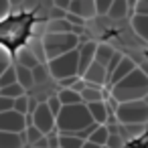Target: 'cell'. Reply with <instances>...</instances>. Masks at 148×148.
<instances>
[{"mask_svg": "<svg viewBox=\"0 0 148 148\" xmlns=\"http://www.w3.org/2000/svg\"><path fill=\"white\" fill-rule=\"evenodd\" d=\"M148 93V73L140 67H134L126 77H122L118 83L110 87V97L120 101L130 99H142Z\"/></svg>", "mask_w": 148, "mask_h": 148, "instance_id": "cell-1", "label": "cell"}, {"mask_svg": "<svg viewBox=\"0 0 148 148\" xmlns=\"http://www.w3.org/2000/svg\"><path fill=\"white\" fill-rule=\"evenodd\" d=\"M89 124H93L91 116H89V110L87 106L81 101V103H69V106H63L61 112L57 114L55 118V128L57 132H81L83 128H87Z\"/></svg>", "mask_w": 148, "mask_h": 148, "instance_id": "cell-2", "label": "cell"}, {"mask_svg": "<svg viewBox=\"0 0 148 148\" xmlns=\"http://www.w3.org/2000/svg\"><path fill=\"white\" fill-rule=\"evenodd\" d=\"M118 124H148V103L144 99L120 101L114 110Z\"/></svg>", "mask_w": 148, "mask_h": 148, "instance_id": "cell-3", "label": "cell"}, {"mask_svg": "<svg viewBox=\"0 0 148 148\" xmlns=\"http://www.w3.org/2000/svg\"><path fill=\"white\" fill-rule=\"evenodd\" d=\"M43 45L47 53V61L63 55L67 51H73L79 47V37L75 33H45L43 35Z\"/></svg>", "mask_w": 148, "mask_h": 148, "instance_id": "cell-4", "label": "cell"}, {"mask_svg": "<svg viewBox=\"0 0 148 148\" xmlns=\"http://www.w3.org/2000/svg\"><path fill=\"white\" fill-rule=\"evenodd\" d=\"M77 49L73 51H67L63 55H57L53 59L47 61V69H49V75L55 77L57 81L63 79V77H69V75H77Z\"/></svg>", "mask_w": 148, "mask_h": 148, "instance_id": "cell-5", "label": "cell"}, {"mask_svg": "<svg viewBox=\"0 0 148 148\" xmlns=\"http://www.w3.org/2000/svg\"><path fill=\"white\" fill-rule=\"evenodd\" d=\"M27 122L37 126L43 134H49L55 130V116L51 114V110L47 108V103H37V108L33 110V114L27 116Z\"/></svg>", "mask_w": 148, "mask_h": 148, "instance_id": "cell-6", "label": "cell"}, {"mask_svg": "<svg viewBox=\"0 0 148 148\" xmlns=\"http://www.w3.org/2000/svg\"><path fill=\"white\" fill-rule=\"evenodd\" d=\"M29 126L27 116L8 110V112H0V130L2 132H25Z\"/></svg>", "mask_w": 148, "mask_h": 148, "instance_id": "cell-7", "label": "cell"}, {"mask_svg": "<svg viewBox=\"0 0 148 148\" xmlns=\"http://www.w3.org/2000/svg\"><path fill=\"white\" fill-rule=\"evenodd\" d=\"M95 47H97V43H93V41H83V43H79V47H77V75L81 77L83 75V71L91 65V61L95 59Z\"/></svg>", "mask_w": 148, "mask_h": 148, "instance_id": "cell-8", "label": "cell"}, {"mask_svg": "<svg viewBox=\"0 0 148 148\" xmlns=\"http://www.w3.org/2000/svg\"><path fill=\"white\" fill-rule=\"evenodd\" d=\"M67 12L77 14L83 21H91V18L97 16V10H95V2H93V0H71Z\"/></svg>", "mask_w": 148, "mask_h": 148, "instance_id": "cell-9", "label": "cell"}, {"mask_svg": "<svg viewBox=\"0 0 148 148\" xmlns=\"http://www.w3.org/2000/svg\"><path fill=\"white\" fill-rule=\"evenodd\" d=\"M83 81L85 83H95V85H106L108 83V71L101 63L97 61H91V65L83 71Z\"/></svg>", "mask_w": 148, "mask_h": 148, "instance_id": "cell-10", "label": "cell"}, {"mask_svg": "<svg viewBox=\"0 0 148 148\" xmlns=\"http://www.w3.org/2000/svg\"><path fill=\"white\" fill-rule=\"evenodd\" d=\"M27 134L25 132H2L0 130V148H25Z\"/></svg>", "mask_w": 148, "mask_h": 148, "instance_id": "cell-11", "label": "cell"}, {"mask_svg": "<svg viewBox=\"0 0 148 148\" xmlns=\"http://www.w3.org/2000/svg\"><path fill=\"white\" fill-rule=\"evenodd\" d=\"M134 67H136V63H134L130 57H126V55H124V57L120 59V63L116 65V69L110 73V77H108V85L112 87L114 83H118V81H120L122 77H126V75H128Z\"/></svg>", "mask_w": 148, "mask_h": 148, "instance_id": "cell-12", "label": "cell"}, {"mask_svg": "<svg viewBox=\"0 0 148 148\" xmlns=\"http://www.w3.org/2000/svg\"><path fill=\"white\" fill-rule=\"evenodd\" d=\"M87 110H89V116L95 124H106L108 118H110V108H108V101L99 99V101H89L85 103Z\"/></svg>", "mask_w": 148, "mask_h": 148, "instance_id": "cell-13", "label": "cell"}, {"mask_svg": "<svg viewBox=\"0 0 148 148\" xmlns=\"http://www.w3.org/2000/svg\"><path fill=\"white\" fill-rule=\"evenodd\" d=\"M79 95H81V101H83V103H89V101H99V99H103L106 95H110V91H103V85L85 83L83 89L79 91Z\"/></svg>", "mask_w": 148, "mask_h": 148, "instance_id": "cell-14", "label": "cell"}, {"mask_svg": "<svg viewBox=\"0 0 148 148\" xmlns=\"http://www.w3.org/2000/svg\"><path fill=\"white\" fill-rule=\"evenodd\" d=\"M14 61H16V65H23V67H29V69H35L37 65H41V63L37 61V57L29 51L27 45H21V47L14 51Z\"/></svg>", "mask_w": 148, "mask_h": 148, "instance_id": "cell-15", "label": "cell"}, {"mask_svg": "<svg viewBox=\"0 0 148 148\" xmlns=\"http://www.w3.org/2000/svg\"><path fill=\"white\" fill-rule=\"evenodd\" d=\"M27 47H29V51L37 57V61L41 63V65H47V53H45V45H43V37H29L27 39V43H25Z\"/></svg>", "mask_w": 148, "mask_h": 148, "instance_id": "cell-16", "label": "cell"}, {"mask_svg": "<svg viewBox=\"0 0 148 148\" xmlns=\"http://www.w3.org/2000/svg\"><path fill=\"white\" fill-rule=\"evenodd\" d=\"M130 12V4H128V0H114V2L110 4V8H108V16L112 18V21H122L126 14Z\"/></svg>", "mask_w": 148, "mask_h": 148, "instance_id": "cell-17", "label": "cell"}, {"mask_svg": "<svg viewBox=\"0 0 148 148\" xmlns=\"http://www.w3.org/2000/svg\"><path fill=\"white\" fill-rule=\"evenodd\" d=\"M132 29H134V33L144 43H148V14H136L134 12V16H132Z\"/></svg>", "mask_w": 148, "mask_h": 148, "instance_id": "cell-18", "label": "cell"}, {"mask_svg": "<svg viewBox=\"0 0 148 148\" xmlns=\"http://www.w3.org/2000/svg\"><path fill=\"white\" fill-rule=\"evenodd\" d=\"M14 69H16V83H18L21 87H25L27 91H29L31 87H35L33 69H29V67H23V65H14Z\"/></svg>", "mask_w": 148, "mask_h": 148, "instance_id": "cell-19", "label": "cell"}, {"mask_svg": "<svg viewBox=\"0 0 148 148\" xmlns=\"http://www.w3.org/2000/svg\"><path fill=\"white\" fill-rule=\"evenodd\" d=\"M120 132L126 140H138L146 134V124H120Z\"/></svg>", "mask_w": 148, "mask_h": 148, "instance_id": "cell-20", "label": "cell"}, {"mask_svg": "<svg viewBox=\"0 0 148 148\" xmlns=\"http://www.w3.org/2000/svg\"><path fill=\"white\" fill-rule=\"evenodd\" d=\"M108 136H110L108 124H95V128L89 132V136H87L85 140H89V142H93V144H97V146H103L106 140H108Z\"/></svg>", "mask_w": 148, "mask_h": 148, "instance_id": "cell-21", "label": "cell"}, {"mask_svg": "<svg viewBox=\"0 0 148 148\" xmlns=\"http://www.w3.org/2000/svg\"><path fill=\"white\" fill-rule=\"evenodd\" d=\"M116 53V49L112 47V45H108V43H97V47H95V59L93 61H97V63H101L103 67L110 63V59H112V55Z\"/></svg>", "mask_w": 148, "mask_h": 148, "instance_id": "cell-22", "label": "cell"}, {"mask_svg": "<svg viewBox=\"0 0 148 148\" xmlns=\"http://www.w3.org/2000/svg\"><path fill=\"white\" fill-rule=\"evenodd\" d=\"M73 25L67 18H49L47 21V33H71Z\"/></svg>", "mask_w": 148, "mask_h": 148, "instance_id": "cell-23", "label": "cell"}, {"mask_svg": "<svg viewBox=\"0 0 148 148\" xmlns=\"http://www.w3.org/2000/svg\"><path fill=\"white\" fill-rule=\"evenodd\" d=\"M83 138H79L73 132H59V146L61 148H81Z\"/></svg>", "mask_w": 148, "mask_h": 148, "instance_id": "cell-24", "label": "cell"}, {"mask_svg": "<svg viewBox=\"0 0 148 148\" xmlns=\"http://www.w3.org/2000/svg\"><path fill=\"white\" fill-rule=\"evenodd\" d=\"M57 97H59V101H61L63 106H69V103H81L79 91H75V89H71V87H61L59 93H57Z\"/></svg>", "mask_w": 148, "mask_h": 148, "instance_id": "cell-25", "label": "cell"}, {"mask_svg": "<svg viewBox=\"0 0 148 148\" xmlns=\"http://www.w3.org/2000/svg\"><path fill=\"white\" fill-rule=\"evenodd\" d=\"M29 103H31V97H29L27 93H23V95L14 97V101H12V110L18 112V114H23V116H29Z\"/></svg>", "mask_w": 148, "mask_h": 148, "instance_id": "cell-26", "label": "cell"}, {"mask_svg": "<svg viewBox=\"0 0 148 148\" xmlns=\"http://www.w3.org/2000/svg\"><path fill=\"white\" fill-rule=\"evenodd\" d=\"M23 93H27V89H25V87H21L18 83H10V85L0 87V95L10 97V99H14V97H18V95H23Z\"/></svg>", "mask_w": 148, "mask_h": 148, "instance_id": "cell-27", "label": "cell"}, {"mask_svg": "<svg viewBox=\"0 0 148 148\" xmlns=\"http://www.w3.org/2000/svg\"><path fill=\"white\" fill-rule=\"evenodd\" d=\"M10 83H16V69H14V65H8L2 73H0V87L10 85Z\"/></svg>", "mask_w": 148, "mask_h": 148, "instance_id": "cell-28", "label": "cell"}, {"mask_svg": "<svg viewBox=\"0 0 148 148\" xmlns=\"http://www.w3.org/2000/svg\"><path fill=\"white\" fill-rule=\"evenodd\" d=\"M49 77H51V75H49L47 65H37V67L33 69V79H35V85H37V83H45Z\"/></svg>", "mask_w": 148, "mask_h": 148, "instance_id": "cell-29", "label": "cell"}, {"mask_svg": "<svg viewBox=\"0 0 148 148\" xmlns=\"http://www.w3.org/2000/svg\"><path fill=\"white\" fill-rule=\"evenodd\" d=\"M25 134H27V142H29V144H35L37 140H41V138L45 136V134H43L37 126H33V124H29V126H27Z\"/></svg>", "mask_w": 148, "mask_h": 148, "instance_id": "cell-30", "label": "cell"}, {"mask_svg": "<svg viewBox=\"0 0 148 148\" xmlns=\"http://www.w3.org/2000/svg\"><path fill=\"white\" fill-rule=\"evenodd\" d=\"M8 65H12V55L4 45H0V73H2Z\"/></svg>", "mask_w": 148, "mask_h": 148, "instance_id": "cell-31", "label": "cell"}, {"mask_svg": "<svg viewBox=\"0 0 148 148\" xmlns=\"http://www.w3.org/2000/svg\"><path fill=\"white\" fill-rule=\"evenodd\" d=\"M47 33V21H35L31 25V35L33 37H43Z\"/></svg>", "mask_w": 148, "mask_h": 148, "instance_id": "cell-32", "label": "cell"}, {"mask_svg": "<svg viewBox=\"0 0 148 148\" xmlns=\"http://www.w3.org/2000/svg\"><path fill=\"white\" fill-rule=\"evenodd\" d=\"M45 103H47V108L51 110V114L57 118V114H59V112H61V108H63V103L59 101V97H57V95H51V97H49Z\"/></svg>", "mask_w": 148, "mask_h": 148, "instance_id": "cell-33", "label": "cell"}, {"mask_svg": "<svg viewBox=\"0 0 148 148\" xmlns=\"http://www.w3.org/2000/svg\"><path fill=\"white\" fill-rule=\"evenodd\" d=\"M45 140H47V148H57L59 146V132H57V128L53 132L45 134Z\"/></svg>", "mask_w": 148, "mask_h": 148, "instance_id": "cell-34", "label": "cell"}, {"mask_svg": "<svg viewBox=\"0 0 148 148\" xmlns=\"http://www.w3.org/2000/svg\"><path fill=\"white\" fill-rule=\"evenodd\" d=\"M93 2H95V10H97V14L103 16V14L108 12V8H110V4L114 2V0H93Z\"/></svg>", "mask_w": 148, "mask_h": 148, "instance_id": "cell-35", "label": "cell"}, {"mask_svg": "<svg viewBox=\"0 0 148 148\" xmlns=\"http://www.w3.org/2000/svg\"><path fill=\"white\" fill-rule=\"evenodd\" d=\"M10 12H12L10 2H8V0H0V23H2V21H6Z\"/></svg>", "mask_w": 148, "mask_h": 148, "instance_id": "cell-36", "label": "cell"}, {"mask_svg": "<svg viewBox=\"0 0 148 148\" xmlns=\"http://www.w3.org/2000/svg\"><path fill=\"white\" fill-rule=\"evenodd\" d=\"M122 57H124V55H122L120 51H116V53L112 55V59H110V63L106 65V71H108V77H110V73H112V71L116 69V65L120 63V59H122Z\"/></svg>", "mask_w": 148, "mask_h": 148, "instance_id": "cell-37", "label": "cell"}, {"mask_svg": "<svg viewBox=\"0 0 148 148\" xmlns=\"http://www.w3.org/2000/svg\"><path fill=\"white\" fill-rule=\"evenodd\" d=\"M134 12L136 14H148V0H138L134 4Z\"/></svg>", "mask_w": 148, "mask_h": 148, "instance_id": "cell-38", "label": "cell"}, {"mask_svg": "<svg viewBox=\"0 0 148 148\" xmlns=\"http://www.w3.org/2000/svg\"><path fill=\"white\" fill-rule=\"evenodd\" d=\"M65 18H67L71 25H75V27H83V25H85V21H83L81 16L73 14V12H65Z\"/></svg>", "mask_w": 148, "mask_h": 148, "instance_id": "cell-39", "label": "cell"}, {"mask_svg": "<svg viewBox=\"0 0 148 148\" xmlns=\"http://www.w3.org/2000/svg\"><path fill=\"white\" fill-rule=\"evenodd\" d=\"M12 101H14V99L0 95V112H8V110H12Z\"/></svg>", "mask_w": 148, "mask_h": 148, "instance_id": "cell-40", "label": "cell"}, {"mask_svg": "<svg viewBox=\"0 0 148 148\" xmlns=\"http://www.w3.org/2000/svg\"><path fill=\"white\" fill-rule=\"evenodd\" d=\"M37 4H39V0H23V8H25V12H31V10H35L37 8Z\"/></svg>", "mask_w": 148, "mask_h": 148, "instance_id": "cell-41", "label": "cell"}, {"mask_svg": "<svg viewBox=\"0 0 148 148\" xmlns=\"http://www.w3.org/2000/svg\"><path fill=\"white\" fill-rule=\"evenodd\" d=\"M51 2H53V6H57V8H61V10H67L71 0H51Z\"/></svg>", "mask_w": 148, "mask_h": 148, "instance_id": "cell-42", "label": "cell"}, {"mask_svg": "<svg viewBox=\"0 0 148 148\" xmlns=\"http://www.w3.org/2000/svg\"><path fill=\"white\" fill-rule=\"evenodd\" d=\"M65 12L67 10H61V8H53V12H51V18H65Z\"/></svg>", "mask_w": 148, "mask_h": 148, "instance_id": "cell-43", "label": "cell"}, {"mask_svg": "<svg viewBox=\"0 0 148 148\" xmlns=\"http://www.w3.org/2000/svg\"><path fill=\"white\" fill-rule=\"evenodd\" d=\"M81 148H99V146H97V144H93V142H89V140H83Z\"/></svg>", "mask_w": 148, "mask_h": 148, "instance_id": "cell-44", "label": "cell"}, {"mask_svg": "<svg viewBox=\"0 0 148 148\" xmlns=\"http://www.w3.org/2000/svg\"><path fill=\"white\" fill-rule=\"evenodd\" d=\"M10 2V8H14V6H21L23 4V0H8Z\"/></svg>", "mask_w": 148, "mask_h": 148, "instance_id": "cell-45", "label": "cell"}, {"mask_svg": "<svg viewBox=\"0 0 148 148\" xmlns=\"http://www.w3.org/2000/svg\"><path fill=\"white\" fill-rule=\"evenodd\" d=\"M142 99H144V101H146V103H148V93H146V95H144V97H142Z\"/></svg>", "mask_w": 148, "mask_h": 148, "instance_id": "cell-46", "label": "cell"}, {"mask_svg": "<svg viewBox=\"0 0 148 148\" xmlns=\"http://www.w3.org/2000/svg\"><path fill=\"white\" fill-rule=\"evenodd\" d=\"M99 148H110V146H106V144H103V146H99Z\"/></svg>", "mask_w": 148, "mask_h": 148, "instance_id": "cell-47", "label": "cell"}, {"mask_svg": "<svg viewBox=\"0 0 148 148\" xmlns=\"http://www.w3.org/2000/svg\"><path fill=\"white\" fill-rule=\"evenodd\" d=\"M57 148H61V146H57Z\"/></svg>", "mask_w": 148, "mask_h": 148, "instance_id": "cell-48", "label": "cell"}, {"mask_svg": "<svg viewBox=\"0 0 148 148\" xmlns=\"http://www.w3.org/2000/svg\"><path fill=\"white\" fill-rule=\"evenodd\" d=\"M124 148H128V146H124Z\"/></svg>", "mask_w": 148, "mask_h": 148, "instance_id": "cell-49", "label": "cell"}, {"mask_svg": "<svg viewBox=\"0 0 148 148\" xmlns=\"http://www.w3.org/2000/svg\"><path fill=\"white\" fill-rule=\"evenodd\" d=\"M136 2H138V0H136Z\"/></svg>", "mask_w": 148, "mask_h": 148, "instance_id": "cell-50", "label": "cell"}, {"mask_svg": "<svg viewBox=\"0 0 148 148\" xmlns=\"http://www.w3.org/2000/svg\"><path fill=\"white\" fill-rule=\"evenodd\" d=\"M33 148H35V146H33Z\"/></svg>", "mask_w": 148, "mask_h": 148, "instance_id": "cell-51", "label": "cell"}]
</instances>
